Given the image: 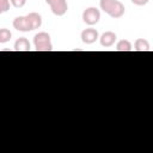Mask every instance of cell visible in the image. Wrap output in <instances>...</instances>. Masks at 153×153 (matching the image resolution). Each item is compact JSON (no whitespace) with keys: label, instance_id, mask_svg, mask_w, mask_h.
Instances as JSON below:
<instances>
[{"label":"cell","instance_id":"6da1fadb","mask_svg":"<svg viewBox=\"0 0 153 153\" xmlns=\"http://www.w3.org/2000/svg\"><path fill=\"white\" fill-rule=\"evenodd\" d=\"M100 10L108 13L111 18H121L124 14V5L120 0H100Z\"/></svg>","mask_w":153,"mask_h":153},{"label":"cell","instance_id":"5b68a950","mask_svg":"<svg viewBox=\"0 0 153 153\" xmlns=\"http://www.w3.org/2000/svg\"><path fill=\"white\" fill-rule=\"evenodd\" d=\"M80 38L81 41L85 43V44H92L94 43L98 38H99V35H98V31L93 27H88V29H85L81 35H80Z\"/></svg>","mask_w":153,"mask_h":153},{"label":"cell","instance_id":"7c38bea8","mask_svg":"<svg viewBox=\"0 0 153 153\" xmlns=\"http://www.w3.org/2000/svg\"><path fill=\"white\" fill-rule=\"evenodd\" d=\"M11 37H12V33H11V31L8 29H6V27L0 29V43L1 44L7 43L11 39Z\"/></svg>","mask_w":153,"mask_h":153},{"label":"cell","instance_id":"30bf717a","mask_svg":"<svg viewBox=\"0 0 153 153\" xmlns=\"http://www.w3.org/2000/svg\"><path fill=\"white\" fill-rule=\"evenodd\" d=\"M134 50H136V51H149L151 50L149 42L145 38H137L134 43Z\"/></svg>","mask_w":153,"mask_h":153},{"label":"cell","instance_id":"4fadbf2b","mask_svg":"<svg viewBox=\"0 0 153 153\" xmlns=\"http://www.w3.org/2000/svg\"><path fill=\"white\" fill-rule=\"evenodd\" d=\"M10 10V0H0V14Z\"/></svg>","mask_w":153,"mask_h":153},{"label":"cell","instance_id":"7a4b0ae2","mask_svg":"<svg viewBox=\"0 0 153 153\" xmlns=\"http://www.w3.org/2000/svg\"><path fill=\"white\" fill-rule=\"evenodd\" d=\"M33 45L37 51H51L53 44L50 41V36L47 32H38L33 37Z\"/></svg>","mask_w":153,"mask_h":153},{"label":"cell","instance_id":"5bb4252c","mask_svg":"<svg viewBox=\"0 0 153 153\" xmlns=\"http://www.w3.org/2000/svg\"><path fill=\"white\" fill-rule=\"evenodd\" d=\"M11 5L16 8H22L25 4H26V0H10Z\"/></svg>","mask_w":153,"mask_h":153},{"label":"cell","instance_id":"ba28073f","mask_svg":"<svg viewBox=\"0 0 153 153\" xmlns=\"http://www.w3.org/2000/svg\"><path fill=\"white\" fill-rule=\"evenodd\" d=\"M26 18L29 20V24L31 26L32 30L39 29L42 25V17L41 14H38L37 12H30L29 14H26Z\"/></svg>","mask_w":153,"mask_h":153},{"label":"cell","instance_id":"9a60e30c","mask_svg":"<svg viewBox=\"0 0 153 153\" xmlns=\"http://www.w3.org/2000/svg\"><path fill=\"white\" fill-rule=\"evenodd\" d=\"M134 5H136V6H145V5H147L148 4V1L149 0H130Z\"/></svg>","mask_w":153,"mask_h":153},{"label":"cell","instance_id":"277c9868","mask_svg":"<svg viewBox=\"0 0 153 153\" xmlns=\"http://www.w3.org/2000/svg\"><path fill=\"white\" fill-rule=\"evenodd\" d=\"M100 19V12L96 7H87L82 12V20L87 25H94Z\"/></svg>","mask_w":153,"mask_h":153},{"label":"cell","instance_id":"8fae6325","mask_svg":"<svg viewBox=\"0 0 153 153\" xmlns=\"http://www.w3.org/2000/svg\"><path fill=\"white\" fill-rule=\"evenodd\" d=\"M116 50L117 51H131L133 50V45H131L130 41H128V39H121L116 44Z\"/></svg>","mask_w":153,"mask_h":153},{"label":"cell","instance_id":"3957f363","mask_svg":"<svg viewBox=\"0 0 153 153\" xmlns=\"http://www.w3.org/2000/svg\"><path fill=\"white\" fill-rule=\"evenodd\" d=\"M45 2L49 5L51 12L59 17L65 16L68 10V5L66 0H45Z\"/></svg>","mask_w":153,"mask_h":153},{"label":"cell","instance_id":"9c48e42d","mask_svg":"<svg viewBox=\"0 0 153 153\" xmlns=\"http://www.w3.org/2000/svg\"><path fill=\"white\" fill-rule=\"evenodd\" d=\"M14 50L16 51H30L31 50V45L30 42L27 41V38L25 37H20L14 42Z\"/></svg>","mask_w":153,"mask_h":153},{"label":"cell","instance_id":"8992f818","mask_svg":"<svg viewBox=\"0 0 153 153\" xmlns=\"http://www.w3.org/2000/svg\"><path fill=\"white\" fill-rule=\"evenodd\" d=\"M13 27L20 32H29V31H32L30 24H29V20L26 18V16H20V17H17L14 18L13 20Z\"/></svg>","mask_w":153,"mask_h":153},{"label":"cell","instance_id":"52a82bcc","mask_svg":"<svg viewBox=\"0 0 153 153\" xmlns=\"http://www.w3.org/2000/svg\"><path fill=\"white\" fill-rule=\"evenodd\" d=\"M116 39H117V36H116V33L112 32V31H105V32L99 37L100 44H102L103 47H105V48L112 47V45L115 44Z\"/></svg>","mask_w":153,"mask_h":153}]
</instances>
